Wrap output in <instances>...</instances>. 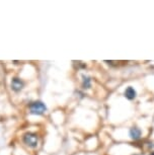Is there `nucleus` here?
<instances>
[{"mask_svg": "<svg viewBox=\"0 0 154 155\" xmlns=\"http://www.w3.org/2000/svg\"><path fill=\"white\" fill-rule=\"evenodd\" d=\"M130 136L133 140H138L141 137V130L137 127H133L130 130Z\"/></svg>", "mask_w": 154, "mask_h": 155, "instance_id": "nucleus-4", "label": "nucleus"}, {"mask_svg": "<svg viewBox=\"0 0 154 155\" xmlns=\"http://www.w3.org/2000/svg\"><path fill=\"white\" fill-rule=\"evenodd\" d=\"M149 155H154V153H150Z\"/></svg>", "mask_w": 154, "mask_h": 155, "instance_id": "nucleus-7", "label": "nucleus"}, {"mask_svg": "<svg viewBox=\"0 0 154 155\" xmlns=\"http://www.w3.org/2000/svg\"><path fill=\"white\" fill-rule=\"evenodd\" d=\"M25 86V82L21 79L17 77H14L12 80H11V89L14 90L15 92L20 91Z\"/></svg>", "mask_w": 154, "mask_h": 155, "instance_id": "nucleus-3", "label": "nucleus"}, {"mask_svg": "<svg viewBox=\"0 0 154 155\" xmlns=\"http://www.w3.org/2000/svg\"><path fill=\"white\" fill-rule=\"evenodd\" d=\"M136 155H137V154H136Z\"/></svg>", "mask_w": 154, "mask_h": 155, "instance_id": "nucleus-8", "label": "nucleus"}, {"mask_svg": "<svg viewBox=\"0 0 154 155\" xmlns=\"http://www.w3.org/2000/svg\"><path fill=\"white\" fill-rule=\"evenodd\" d=\"M82 78H83V81H82L83 88H85V89L90 88V86H91V78L89 77V76H86V75H82Z\"/></svg>", "mask_w": 154, "mask_h": 155, "instance_id": "nucleus-6", "label": "nucleus"}, {"mask_svg": "<svg viewBox=\"0 0 154 155\" xmlns=\"http://www.w3.org/2000/svg\"><path fill=\"white\" fill-rule=\"evenodd\" d=\"M24 142L25 144H27L30 147H37L38 143H39V138H38V135L34 133H25L24 136Z\"/></svg>", "mask_w": 154, "mask_h": 155, "instance_id": "nucleus-2", "label": "nucleus"}, {"mask_svg": "<svg viewBox=\"0 0 154 155\" xmlns=\"http://www.w3.org/2000/svg\"><path fill=\"white\" fill-rule=\"evenodd\" d=\"M136 94H137V93H136V90L131 86H129L126 90H125V96H126L128 99H130V101L134 99L136 97Z\"/></svg>", "mask_w": 154, "mask_h": 155, "instance_id": "nucleus-5", "label": "nucleus"}, {"mask_svg": "<svg viewBox=\"0 0 154 155\" xmlns=\"http://www.w3.org/2000/svg\"><path fill=\"white\" fill-rule=\"evenodd\" d=\"M47 110V107L42 101H34L30 104V112L31 115H43Z\"/></svg>", "mask_w": 154, "mask_h": 155, "instance_id": "nucleus-1", "label": "nucleus"}]
</instances>
